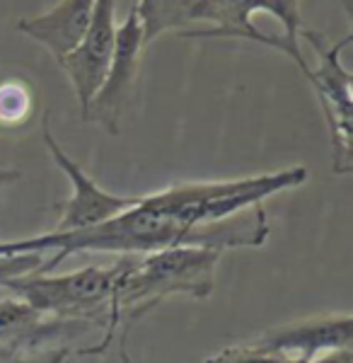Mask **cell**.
<instances>
[{"mask_svg":"<svg viewBox=\"0 0 353 363\" xmlns=\"http://www.w3.org/2000/svg\"><path fill=\"white\" fill-rule=\"evenodd\" d=\"M220 250L208 247H167L140 257H123V269L119 274L111 301L109 322L104 327L102 342L95 347L80 349V356H99L109 344L128 332L136 320L145 318L162 301L176 296L208 298L215 289V272L220 264Z\"/></svg>","mask_w":353,"mask_h":363,"instance_id":"6da1fadb","label":"cell"},{"mask_svg":"<svg viewBox=\"0 0 353 363\" xmlns=\"http://www.w3.org/2000/svg\"><path fill=\"white\" fill-rule=\"evenodd\" d=\"M121 269L123 257L114 264L85 267L68 274L29 272L5 281L0 289H8L10 296L25 301L46 318L107 327Z\"/></svg>","mask_w":353,"mask_h":363,"instance_id":"7a4b0ae2","label":"cell"},{"mask_svg":"<svg viewBox=\"0 0 353 363\" xmlns=\"http://www.w3.org/2000/svg\"><path fill=\"white\" fill-rule=\"evenodd\" d=\"M194 22H211V29L181 32V37L247 39L284 51L303 75L310 68L300 49V0H198Z\"/></svg>","mask_w":353,"mask_h":363,"instance_id":"3957f363","label":"cell"},{"mask_svg":"<svg viewBox=\"0 0 353 363\" xmlns=\"http://www.w3.org/2000/svg\"><path fill=\"white\" fill-rule=\"evenodd\" d=\"M300 39H308L317 54V66L308 68L305 78L310 80L313 90L317 92L322 112H325L329 140H332V169H334V174H349L353 167L351 70L341 63V54H344V49L351 44V34H346L337 44H327V39L322 37V34L303 29Z\"/></svg>","mask_w":353,"mask_h":363,"instance_id":"277c9868","label":"cell"},{"mask_svg":"<svg viewBox=\"0 0 353 363\" xmlns=\"http://www.w3.org/2000/svg\"><path fill=\"white\" fill-rule=\"evenodd\" d=\"M41 131H44V145H46V150H49V155L54 157L56 167L61 169L70 179V184H73V194H70L66 206L61 211V218H58V223L51 228V230H56V233L87 230V228L107 223V220L123 213L126 208L136 206L140 196H123V194H114V191L102 189V186L61 148V143H58L54 138V133H51L49 116H44V121H41Z\"/></svg>","mask_w":353,"mask_h":363,"instance_id":"5b68a950","label":"cell"},{"mask_svg":"<svg viewBox=\"0 0 353 363\" xmlns=\"http://www.w3.org/2000/svg\"><path fill=\"white\" fill-rule=\"evenodd\" d=\"M143 49L145 44H143L138 15L136 10H131L126 20H123V25L116 27L114 54H111L107 78H104L102 87L97 90V95L92 97L85 116H82L85 121L99 124L109 136H119L121 131L123 107H126L128 95L133 90V83H136Z\"/></svg>","mask_w":353,"mask_h":363,"instance_id":"8992f818","label":"cell"},{"mask_svg":"<svg viewBox=\"0 0 353 363\" xmlns=\"http://www.w3.org/2000/svg\"><path fill=\"white\" fill-rule=\"evenodd\" d=\"M116 42V22H114V0H97L95 15L90 27L85 29L82 39L66 56L58 58V66L68 75L75 90L80 116H85L92 97L102 87L111 63Z\"/></svg>","mask_w":353,"mask_h":363,"instance_id":"52a82bcc","label":"cell"},{"mask_svg":"<svg viewBox=\"0 0 353 363\" xmlns=\"http://www.w3.org/2000/svg\"><path fill=\"white\" fill-rule=\"evenodd\" d=\"M254 342L286 359L313 361L320 354L346 349L353 344V318L349 313L320 315V318L298 320L262 332Z\"/></svg>","mask_w":353,"mask_h":363,"instance_id":"ba28073f","label":"cell"},{"mask_svg":"<svg viewBox=\"0 0 353 363\" xmlns=\"http://www.w3.org/2000/svg\"><path fill=\"white\" fill-rule=\"evenodd\" d=\"M95 8L97 0H61L46 13L20 20L17 29L44 49H49L51 56L58 61L82 39L92 22Z\"/></svg>","mask_w":353,"mask_h":363,"instance_id":"9c48e42d","label":"cell"},{"mask_svg":"<svg viewBox=\"0 0 353 363\" xmlns=\"http://www.w3.org/2000/svg\"><path fill=\"white\" fill-rule=\"evenodd\" d=\"M198 0H138L136 10L143 44L148 46L157 37L174 29H184L194 22Z\"/></svg>","mask_w":353,"mask_h":363,"instance_id":"30bf717a","label":"cell"},{"mask_svg":"<svg viewBox=\"0 0 353 363\" xmlns=\"http://www.w3.org/2000/svg\"><path fill=\"white\" fill-rule=\"evenodd\" d=\"M288 359L276 351L259 347V344L252 339V342L245 344H232V347H225L215 354H211L203 363H286Z\"/></svg>","mask_w":353,"mask_h":363,"instance_id":"8fae6325","label":"cell"},{"mask_svg":"<svg viewBox=\"0 0 353 363\" xmlns=\"http://www.w3.org/2000/svg\"><path fill=\"white\" fill-rule=\"evenodd\" d=\"M46 264V255H15V257H0V286L5 281L22 277L29 272H39Z\"/></svg>","mask_w":353,"mask_h":363,"instance_id":"7c38bea8","label":"cell"},{"mask_svg":"<svg viewBox=\"0 0 353 363\" xmlns=\"http://www.w3.org/2000/svg\"><path fill=\"white\" fill-rule=\"evenodd\" d=\"M70 347L61 344V347H51V349H41L34 351L29 356H20V359H5L0 363H68Z\"/></svg>","mask_w":353,"mask_h":363,"instance_id":"4fadbf2b","label":"cell"},{"mask_svg":"<svg viewBox=\"0 0 353 363\" xmlns=\"http://www.w3.org/2000/svg\"><path fill=\"white\" fill-rule=\"evenodd\" d=\"M310 363H353V349H334L327 351V354H320L317 359H313Z\"/></svg>","mask_w":353,"mask_h":363,"instance_id":"5bb4252c","label":"cell"},{"mask_svg":"<svg viewBox=\"0 0 353 363\" xmlns=\"http://www.w3.org/2000/svg\"><path fill=\"white\" fill-rule=\"evenodd\" d=\"M22 179V172L20 169H8V167H0V189H5V186L15 184V182Z\"/></svg>","mask_w":353,"mask_h":363,"instance_id":"9a60e30c","label":"cell"},{"mask_svg":"<svg viewBox=\"0 0 353 363\" xmlns=\"http://www.w3.org/2000/svg\"><path fill=\"white\" fill-rule=\"evenodd\" d=\"M121 359H123V363H133V361H131V356L126 354V349H121Z\"/></svg>","mask_w":353,"mask_h":363,"instance_id":"2e32d148","label":"cell"},{"mask_svg":"<svg viewBox=\"0 0 353 363\" xmlns=\"http://www.w3.org/2000/svg\"><path fill=\"white\" fill-rule=\"evenodd\" d=\"M286 363H310V361H300V359H288Z\"/></svg>","mask_w":353,"mask_h":363,"instance_id":"e0dca14e","label":"cell"}]
</instances>
